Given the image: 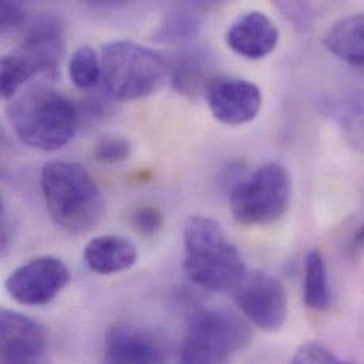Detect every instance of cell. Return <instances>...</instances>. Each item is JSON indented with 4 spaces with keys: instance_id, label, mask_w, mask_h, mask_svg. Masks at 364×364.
I'll use <instances>...</instances> for the list:
<instances>
[{
    "instance_id": "cell-1",
    "label": "cell",
    "mask_w": 364,
    "mask_h": 364,
    "mask_svg": "<svg viewBox=\"0 0 364 364\" xmlns=\"http://www.w3.org/2000/svg\"><path fill=\"white\" fill-rule=\"evenodd\" d=\"M7 121L16 138L43 152L64 148L75 136L81 112L61 91L47 84H33L9 100Z\"/></svg>"
},
{
    "instance_id": "cell-2",
    "label": "cell",
    "mask_w": 364,
    "mask_h": 364,
    "mask_svg": "<svg viewBox=\"0 0 364 364\" xmlns=\"http://www.w3.org/2000/svg\"><path fill=\"white\" fill-rule=\"evenodd\" d=\"M183 271L198 288L211 292L234 291L247 275L238 248L213 218L193 215L183 231Z\"/></svg>"
},
{
    "instance_id": "cell-3",
    "label": "cell",
    "mask_w": 364,
    "mask_h": 364,
    "mask_svg": "<svg viewBox=\"0 0 364 364\" xmlns=\"http://www.w3.org/2000/svg\"><path fill=\"white\" fill-rule=\"evenodd\" d=\"M41 191L51 220L71 234L91 231L104 215L102 194L75 162H50L41 171Z\"/></svg>"
},
{
    "instance_id": "cell-4",
    "label": "cell",
    "mask_w": 364,
    "mask_h": 364,
    "mask_svg": "<svg viewBox=\"0 0 364 364\" xmlns=\"http://www.w3.org/2000/svg\"><path fill=\"white\" fill-rule=\"evenodd\" d=\"M102 82L117 101H134L159 91L169 77V64L155 50L131 40L105 43L101 48Z\"/></svg>"
},
{
    "instance_id": "cell-5",
    "label": "cell",
    "mask_w": 364,
    "mask_h": 364,
    "mask_svg": "<svg viewBox=\"0 0 364 364\" xmlns=\"http://www.w3.org/2000/svg\"><path fill=\"white\" fill-rule=\"evenodd\" d=\"M251 341L250 326L224 308H203L188 319L178 364H228Z\"/></svg>"
},
{
    "instance_id": "cell-6",
    "label": "cell",
    "mask_w": 364,
    "mask_h": 364,
    "mask_svg": "<svg viewBox=\"0 0 364 364\" xmlns=\"http://www.w3.org/2000/svg\"><path fill=\"white\" fill-rule=\"evenodd\" d=\"M291 193L288 171L279 164H267L232 187L231 214L244 225L272 224L287 213Z\"/></svg>"
},
{
    "instance_id": "cell-7",
    "label": "cell",
    "mask_w": 364,
    "mask_h": 364,
    "mask_svg": "<svg viewBox=\"0 0 364 364\" xmlns=\"http://www.w3.org/2000/svg\"><path fill=\"white\" fill-rule=\"evenodd\" d=\"M232 292L242 315L257 328L272 332L285 323L287 291L277 277L264 271L247 272Z\"/></svg>"
},
{
    "instance_id": "cell-8",
    "label": "cell",
    "mask_w": 364,
    "mask_h": 364,
    "mask_svg": "<svg viewBox=\"0 0 364 364\" xmlns=\"http://www.w3.org/2000/svg\"><path fill=\"white\" fill-rule=\"evenodd\" d=\"M67 265L55 257L34 258L17 267L6 279L4 288L13 301L23 306H41L55 299L70 284Z\"/></svg>"
},
{
    "instance_id": "cell-9",
    "label": "cell",
    "mask_w": 364,
    "mask_h": 364,
    "mask_svg": "<svg viewBox=\"0 0 364 364\" xmlns=\"http://www.w3.org/2000/svg\"><path fill=\"white\" fill-rule=\"evenodd\" d=\"M204 97L213 117L228 127L251 122L262 107L259 88L238 77H217Z\"/></svg>"
},
{
    "instance_id": "cell-10",
    "label": "cell",
    "mask_w": 364,
    "mask_h": 364,
    "mask_svg": "<svg viewBox=\"0 0 364 364\" xmlns=\"http://www.w3.org/2000/svg\"><path fill=\"white\" fill-rule=\"evenodd\" d=\"M0 338L1 364H38L46 353V329L27 315L3 309Z\"/></svg>"
},
{
    "instance_id": "cell-11",
    "label": "cell",
    "mask_w": 364,
    "mask_h": 364,
    "mask_svg": "<svg viewBox=\"0 0 364 364\" xmlns=\"http://www.w3.org/2000/svg\"><path fill=\"white\" fill-rule=\"evenodd\" d=\"M17 51L33 63L38 74L55 75L64 57V38L60 21L47 14L33 18Z\"/></svg>"
},
{
    "instance_id": "cell-12",
    "label": "cell",
    "mask_w": 364,
    "mask_h": 364,
    "mask_svg": "<svg viewBox=\"0 0 364 364\" xmlns=\"http://www.w3.org/2000/svg\"><path fill=\"white\" fill-rule=\"evenodd\" d=\"M278 41V27L261 11L244 13L225 33L227 46L248 60H261L269 55L277 48Z\"/></svg>"
},
{
    "instance_id": "cell-13",
    "label": "cell",
    "mask_w": 364,
    "mask_h": 364,
    "mask_svg": "<svg viewBox=\"0 0 364 364\" xmlns=\"http://www.w3.org/2000/svg\"><path fill=\"white\" fill-rule=\"evenodd\" d=\"M101 364H168L166 353L149 333L119 325L105 339Z\"/></svg>"
},
{
    "instance_id": "cell-14",
    "label": "cell",
    "mask_w": 364,
    "mask_h": 364,
    "mask_svg": "<svg viewBox=\"0 0 364 364\" xmlns=\"http://www.w3.org/2000/svg\"><path fill=\"white\" fill-rule=\"evenodd\" d=\"M173 88L187 97L204 95L215 77V57L201 46L186 47L169 64Z\"/></svg>"
},
{
    "instance_id": "cell-15",
    "label": "cell",
    "mask_w": 364,
    "mask_h": 364,
    "mask_svg": "<svg viewBox=\"0 0 364 364\" xmlns=\"http://www.w3.org/2000/svg\"><path fill=\"white\" fill-rule=\"evenodd\" d=\"M84 261L95 274L114 275L136 264L138 250L135 244L124 235H97L85 245Z\"/></svg>"
},
{
    "instance_id": "cell-16",
    "label": "cell",
    "mask_w": 364,
    "mask_h": 364,
    "mask_svg": "<svg viewBox=\"0 0 364 364\" xmlns=\"http://www.w3.org/2000/svg\"><path fill=\"white\" fill-rule=\"evenodd\" d=\"M323 44L352 67L364 68V11L336 21L326 31Z\"/></svg>"
},
{
    "instance_id": "cell-17",
    "label": "cell",
    "mask_w": 364,
    "mask_h": 364,
    "mask_svg": "<svg viewBox=\"0 0 364 364\" xmlns=\"http://www.w3.org/2000/svg\"><path fill=\"white\" fill-rule=\"evenodd\" d=\"M332 112L345 141L364 154V88L353 90L339 98Z\"/></svg>"
},
{
    "instance_id": "cell-18",
    "label": "cell",
    "mask_w": 364,
    "mask_h": 364,
    "mask_svg": "<svg viewBox=\"0 0 364 364\" xmlns=\"http://www.w3.org/2000/svg\"><path fill=\"white\" fill-rule=\"evenodd\" d=\"M304 301L305 305L315 312H323L331 305L326 262L322 252L318 250H311L305 259Z\"/></svg>"
},
{
    "instance_id": "cell-19",
    "label": "cell",
    "mask_w": 364,
    "mask_h": 364,
    "mask_svg": "<svg viewBox=\"0 0 364 364\" xmlns=\"http://www.w3.org/2000/svg\"><path fill=\"white\" fill-rule=\"evenodd\" d=\"M1 68V97L4 100H11L17 95L23 85L33 80L38 71L30 60H27L18 51L4 55L0 63Z\"/></svg>"
},
{
    "instance_id": "cell-20",
    "label": "cell",
    "mask_w": 364,
    "mask_h": 364,
    "mask_svg": "<svg viewBox=\"0 0 364 364\" xmlns=\"http://www.w3.org/2000/svg\"><path fill=\"white\" fill-rule=\"evenodd\" d=\"M70 78L80 90H90L102 80L101 57L88 46L78 47L70 58Z\"/></svg>"
},
{
    "instance_id": "cell-21",
    "label": "cell",
    "mask_w": 364,
    "mask_h": 364,
    "mask_svg": "<svg viewBox=\"0 0 364 364\" xmlns=\"http://www.w3.org/2000/svg\"><path fill=\"white\" fill-rule=\"evenodd\" d=\"M132 152V146L129 141L122 136L117 135H107L102 136L95 148H94V158L107 165H115L127 161Z\"/></svg>"
},
{
    "instance_id": "cell-22",
    "label": "cell",
    "mask_w": 364,
    "mask_h": 364,
    "mask_svg": "<svg viewBox=\"0 0 364 364\" xmlns=\"http://www.w3.org/2000/svg\"><path fill=\"white\" fill-rule=\"evenodd\" d=\"M292 364H356L343 359H339L336 355H333L329 349L325 346L315 343V342H308L302 345L294 359Z\"/></svg>"
},
{
    "instance_id": "cell-23",
    "label": "cell",
    "mask_w": 364,
    "mask_h": 364,
    "mask_svg": "<svg viewBox=\"0 0 364 364\" xmlns=\"http://www.w3.org/2000/svg\"><path fill=\"white\" fill-rule=\"evenodd\" d=\"M198 28V18L196 14H191V11H179L178 16H173L169 18V21L165 23L161 37L168 40H176L184 38L191 34H194Z\"/></svg>"
},
{
    "instance_id": "cell-24",
    "label": "cell",
    "mask_w": 364,
    "mask_h": 364,
    "mask_svg": "<svg viewBox=\"0 0 364 364\" xmlns=\"http://www.w3.org/2000/svg\"><path fill=\"white\" fill-rule=\"evenodd\" d=\"M164 224L162 213L154 205H142L132 214V225L145 237L156 235Z\"/></svg>"
},
{
    "instance_id": "cell-25",
    "label": "cell",
    "mask_w": 364,
    "mask_h": 364,
    "mask_svg": "<svg viewBox=\"0 0 364 364\" xmlns=\"http://www.w3.org/2000/svg\"><path fill=\"white\" fill-rule=\"evenodd\" d=\"M277 6L298 27H308L312 23L315 10L309 3H278Z\"/></svg>"
},
{
    "instance_id": "cell-26",
    "label": "cell",
    "mask_w": 364,
    "mask_h": 364,
    "mask_svg": "<svg viewBox=\"0 0 364 364\" xmlns=\"http://www.w3.org/2000/svg\"><path fill=\"white\" fill-rule=\"evenodd\" d=\"M0 18H1V30H13L26 23V13L23 7L17 3L1 1L0 4Z\"/></svg>"
},
{
    "instance_id": "cell-27",
    "label": "cell",
    "mask_w": 364,
    "mask_h": 364,
    "mask_svg": "<svg viewBox=\"0 0 364 364\" xmlns=\"http://www.w3.org/2000/svg\"><path fill=\"white\" fill-rule=\"evenodd\" d=\"M364 250V224L356 231V234L352 237L350 241V252L359 254Z\"/></svg>"
}]
</instances>
